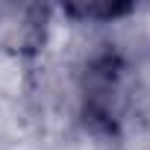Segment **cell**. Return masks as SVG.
Returning <instances> with one entry per match:
<instances>
[{
	"instance_id": "obj_1",
	"label": "cell",
	"mask_w": 150,
	"mask_h": 150,
	"mask_svg": "<svg viewBox=\"0 0 150 150\" xmlns=\"http://www.w3.org/2000/svg\"><path fill=\"white\" fill-rule=\"evenodd\" d=\"M135 6L132 3H68L65 12L80 18V21H115L129 15Z\"/></svg>"
}]
</instances>
